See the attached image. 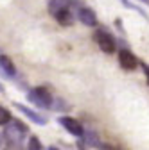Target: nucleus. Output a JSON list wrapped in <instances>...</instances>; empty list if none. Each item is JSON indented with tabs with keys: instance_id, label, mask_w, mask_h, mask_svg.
<instances>
[{
	"instance_id": "obj_1",
	"label": "nucleus",
	"mask_w": 149,
	"mask_h": 150,
	"mask_svg": "<svg viewBox=\"0 0 149 150\" xmlns=\"http://www.w3.org/2000/svg\"><path fill=\"white\" fill-rule=\"evenodd\" d=\"M13 123L11 125H7V129H6V139L11 143V145H18V143H20L24 138H25V134L29 132V129L24 125V123H20V122H18V120H11Z\"/></svg>"
},
{
	"instance_id": "obj_2",
	"label": "nucleus",
	"mask_w": 149,
	"mask_h": 150,
	"mask_svg": "<svg viewBox=\"0 0 149 150\" xmlns=\"http://www.w3.org/2000/svg\"><path fill=\"white\" fill-rule=\"evenodd\" d=\"M29 100L32 102V104H36L38 107H43V109H49L50 105H52V102H54V98H52V95L45 89V88H32L31 91H29Z\"/></svg>"
},
{
	"instance_id": "obj_3",
	"label": "nucleus",
	"mask_w": 149,
	"mask_h": 150,
	"mask_svg": "<svg viewBox=\"0 0 149 150\" xmlns=\"http://www.w3.org/2000/svg\"><path fill=\"white\" fill-rule=\"evenodd\" d=\"M94 40H95V43L99 45V48H101L104 54H113V52L117 50V45H115L113 36H111L110 32H106V30H102V29L95 30Z\"/></svg>"
},
{
	"instance_id": "obj_4",
	"label": "nucleus",
	"mask_w": 149,
	"mask_h": 150,
	"mask_svg": "<svg viewBox=\"0 0 149 150\" xmlns=\"http://www.w3.org/2000/svg\"><path fill=\"white\" fill-rule=\"evenodd\" d=\"M59 123L68 130L72 136H76V138H83V134H85V127L81 125V122H79V120L70 118V116H61V118H59Z\"/></svg>"
},
{
	"instance_id": "obj_5",
	"label": "nucleus",
	"mask_w": 149,
	"mask_h": 150,
	"mask_svg": "<svg viewBox=\"0 0 149 150\" xmlns=\"http://www.w3.org/2000/svg\"><path fill=\"white\" fill-rule=\"evenodd\" d=\"M119 63L124 70H135L138 66V59L135 57V54L129 52L128 48H122L119 52Z\"/></svg>"
},
{
	"instance_id": "obj_6",
	"label": "nucleus",
	"mask_w": 149,
	"mask_h": 150,
	"mask_svg": "<svg viewBox=\"0 0 149 150\" xmlns=\"http://www.w3.org/2000/svg\"><path fill=\"white\" fill-rule=\"evenodd\" d=\"M77 20L86 27H95L97 25V14L90 7H79L77 9Z\"/></svg>"
},
{
	"instance_id": "obj_7",
	"label": "nucleus",
	"mask_w": 149,
	"mask_h": 150,
	"mask_svg": "<svg viewBox=\"0 0 149 150\" xmlns=\"http://www.w3.org/2000/svg\"><path fill=\"white\" fill-rule=\"evenodd\" d=\"M14 105H16L18 111L24 112V115H25L27 118H31L34 123H40V125H45V123H47V118L42 116V115H38L36 111H32V109H29V107H25V105H22V104H14Z\"/></svg>"
},
{
	"instance_id": "obj_8",
	"label": "nucleus",
	"mask_w": 149,
	"mask_h": 150,
	"mask_svg": "<svg viewBox=\"0 0 149 150\" xmlns=\"http://www.w3.org/2000/svg\"><path fill=\"white\" fill-rule=\"evenodd\" d=\"M0 71H2L4 75H7V77H14L16 75V66H14V63L7 57V55H4V54H0Z\"/></svg>"
},
{
	"instance_id": "obj_9",
	"label": "nucleus",
	"mask_w": 149,
	"mask_h": 150,
	"mask_svg": "<svg viewBox=\"0 0 149 150\" xmlns=\"http://www.w3.org/2000/svg\"><path fill=\"white\" fill-rule=\"evenodd\" d=\"M52 16H54L56 20H58V23H61V25H72V22H74V14L70 13V9H68V7L58 9Z\"/></svg>"
},
{
	"instance_id": "obj_10",
	"label": "nucleus",
	"mask_w": 149,
	"mask_h": 150,
	"mask_svg": "<svg viewBox=\"0 0 149 150\" xmlns=\"http://www.w3.org/2000/svg\"><path fill=\"white\" fill-rule=\"evenodd\" d=\"M11 120H13L11 112H9L6 107L0 105V125H9V123H11Z\"/></svg>"
},
{
	"instance_id": "obj_11",
	"label": "nucleus",
	"mask_w": 149,
	"mask_h": 150,
	"mask_svg": "<svg viewBox=\"0 0 149 150\" xmlns=\"http://www.w3.org/2000/svg\"><path fill=\"white\" fill-rule=\"evenodd\" d=\"M27 150H43L42 141L36 138V136H31L29 138V143H27Z\"/></svg>"
},
{
	"instance_id": "obj_12",
	"label": "nucleus",
	"mask_w": 149,
	"mask_h": 150,
	"mask_svg": "<svg viewBox=\"0 0 149 150\" xmlns=\"http://www.w3.org/2000/svg\"><path fill=\"white\" fill-rule=\"evenodd\" d=\"M142 68H144V71H145V77H147V84H149V66L142 64Z\"/></svg>"
},
{
	"instance_id": "obj_13",
	"label": "nucleus",
	"mask_w": 149,
	"mask_h": 150,
	"mask_svg": "<svg viewBox=\"0 0 149 150\" xmlns=\"http://www.w3.org/2000/svg\"><path fill=\"white\" fill-rule=\"evenodd\" d=\"M0 93H4V86L2 84H0Z\"/></svg>"
},
{
	"instance_id": "obj_14",
	"label": "nucleus",
	"mask_w": 149,
	"mask_h": 150,
	"mask_svg": "<svg viewBox=\"0 0 149 150\" xmlns=\"http://www.w3.org/2000/svg\"><path fill=\"white\" fill-rule=\"evenodd\" d=\"M49 150H58V148H56V146H50V148H49Z\"/></svg>"
},
{
	"instance_id": "obj_15",
	"label": "nucleus",
	"mask_w": 149,
	"mask_h": 150,
	"mask_svg": "<svg viewBox=\"0 0 149 150\" xmlns=\"http://www.w3.org/2000/svg\"><path fill=\"white\" fill-rule=\"evenodd\" d=\"M142 2H144V4H149V0H142Z\"/></svg>"
},
{
	"instance_id": "obj_16",
	"label": "nucleus",
	"mask_w": 149,
	"mask_h": 150,
	"mask_svg": "<svg viewBox=\"0 0 149 150\" xmlns=\"http://www.w3.org/2000/svg\"><path fill=\"white\" fill-rule=\"evenodd\" d=\"M0 145H2V136H0Z\"/></svg>"
}]
</instances>
